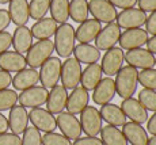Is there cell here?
Here are the masks:
<instances>
[{"mask_svg":"<svg viewBox=\"0 0 156 145\" xmlns=\"http://www.w3.org/2000/svg\"><path fill=\"white\" fill-rule=\"evenodd\" d=\"M115 91L117 95L122 99H128L136 94L139 86V71L130 65L122 66L115 77Z\"/></svg>","mask_w":156,"mask_h":145,"instance_id":"obj_1","label":"cell"},{"mask_svg":"<svg viewBox=\"0 0 156 145\" xmlns=\"http://www.w3.org/2000/svg\"><path fill=\"white\" fill-rule=\"evenodd\" d=\"M75 42H76V35H75V27L69 23H61L57 27L55 33V50L60 57L68 58L73 53Z\"/></svg>","mask_w":156,"mask_h":145,"instance_id":"obj_2","label":"cell"},{"mask_svg":"<svg viewBox=\"0 0 156 145\" xmlns=\"http://www.w3.org/2000/svg\"><path fill=\"white\" fill-rule=\"evenodd\" d=\"M55 52V44L50 40H41L31 45L26 56V62L30 68H40L41 65L52 57Z\"/></svg>","mask_w":156,"mask_h":145,"instance_id":"obj_3","label":"cell"},{"mask_svg":"<svg viewBox=\"0 0 156 145\" xmlns=\"http://www.w3.org/2000/svg\"><path fill=\"white\" fill-rule=\"evenodd\" d=\"M82 64L76 58L68 57L61 65V86L65 90H75L79 87L80 79H82Z\"/></svg>","mask_w":156,"mask_h":145,"instance_id":"obj_4","label":"cell"},{"mask_svg":"<svg viewBox=\"0 0 156 145\" xmlns=\"http://www.w3.org/2000/svg\"><path fill=\"white\" fill-rule=\"evenodd\" d=\"M61 60L58 57H50L40 66V81L45 88H53L57 86L61 76Z\"/></svg>","mask_w":156,"mask_h":145,"instance_id":"obj_5","label":"cell"},{"mask_svg":"<svg viewBox=\"0 0 156 145\" xmlns=\"http://www.w3.org/2000/svg\"><path fill=\"white\" fill-rule=\"evenodd\" d=\"M80 126L82 132L88 137H97L102 130V117L95 106H87L80 113Z\"/></svg>","mask_w":156,"mask_h":145,"instance_id":"obj_6","label":"cell"},{"mask_svg":"<svg viewBox=\"0 0 156 145\" xmlns=\"http://www.w3.org/2000/svg\"><path fill=\"white\" fill-rule=\"evenodd\" d=\"M88 11L92 18L99 20L102 23H114L117 19V8L110 4L107 0H90L88 2Z\"/></svg>","mask_w":156,"mask_h":145,"instance_id":"obj_7","label":"cell"},{"mask_svg":"<svg viewBox=\"0 0 156 145\" xmlns=\"http://www.w3.org/2000/svg\"><path fill=\"white\" fill-rule=\"evenodd\" d=\"M124 61H125L124 49L114 46L112 49L106 50L105 56L102 57V64H101L102 72L109 77L115 76L119 69L124 66Z\"/></svg>","mask_w":156,"mask_h":145,"instance_id":"obj_8","label":"cell"},{"mask_svg":"<svg viewBox=\"0 0 156 145\" xmlns=\"http://www.w3.org/2000/svg\"><path fill=\"white\" fill-rule=\"evenodd\" d=\"M57 128L61 130V134L65 136L68 140H76L82 137V126L80 121L71 113H60L56 118Z\"/></svg>","mask_w":156,"mask_h":145,"instance_id":"obj_9","label":"cell"},{"mask_svg":"<svg viewBox=\"0 0 156 145\" xmlns=\"http://www.w3.org/2000/svg\"><path fill=\"white\" fill-rule=\"evenodd\" d=\"M117 25L121 29L130 30V29H140L145 25L147 20V12H144L140 8H128L122 10L117 15Z\"/></svg>","mask_w":156,"mask_h":145,"instance_id":"obj_10","label":"cell"},{"mask_svg":"<svg viewBox=\"0 0 156 145\" xmlns=\"http://www.w3.org/2000/svg\"><path fill=\"white\" fill-rule=\"evenodd\" d=\"M29 119L33 123L34 128H37L40 132L50 133L57 129V122L53 114H50L48 110L42 107H34L30 110Z\"/></svg>","mask_w":156,"mask_h":145,"instance_id":"obj_11","label":"cell"},{"mask_svg":"<svg viewBox=\"0 0 156 145\" xmlns=\"http://www.w3.org/2000/svg\"><path fill=\"white\" fill-rule=\"evenodd\" d=\"M48 90L42 86H34L31 88H27L25 91H22L20 95H18V102H19L20 106L23 107H41L46 103L48 99Z\"/></svg>","mask_w":156,"mask_h":145,"instance_id":"obj_12","label":"cell"},{"mask_svg":"<svg viewBox=\"0 0 156 145\" xmlns=\"http://www.w3.org/2000/svg\"><path fill=\"white\" fill-rule=\"evenodd\" d=\"M121 37V27L117 23H109L102 27L98 37L95 38V48L99 50H109L114 48Z\"/></svg>","mask_w":156,"mask_h":145,"instance_id":"obj_13","label":"cell"},{"mask_svg":"<svg viewBox=\"0 0 156 145\" xmlns=\"http://www.w3.org/2000/svg\"><path fill=\"white\" fill-rule=\"evenodd\" d=\"M155 58L156 57L151 52H148L147 49H132L128 50L125 54V61L128 62V65L133 66L136 69H149L155 66Z\"/></svg>","mask_w":156,"mask_h":145,"instance_id":"obj_14","label":"cell"},{"mask_svg":"<svg viewBox=\"0 0 156 145\" xmlns=\"http://www.w3.org/2000/svg\"><path fill=\"white\" fill-rule=\"evenodd\" d=\"M94 94H92V101H94L95 104L98 106H103L107 104L114 99L115 96V81H114L112 77H102V80L98 83V86L95 87Z\"/></svg>","mask_w":156,"mask_h":145,"instance_id":"obj_15","label":"cell"},{"mask_svg":"<svg viewBox=\"0 0 156 145\" xmlns=\"http://www.w3.org/2000/svg\"><path fill=\"white\" fill-rule=\"evenodd\" d=\"M147 41H148V33L140 27V29L125 30L124 33H121L118 44L121 46V49L132 50L144 46L147 44Z\"/></svg>","mask_w":156,"mask_h":145,"instance_id":"obj_16","label":"cell"},{"mask_svg":"<svg viewBox=\"0 0 156 145\" xmlns=\"http://www.w3.org/2000/svg\"><path fill=\"white\" fill-rule=\"evenodd\" d=\"M67 99H68V90H65L62 86L57 84L52 90H50L49 95L46 99V110L53 115H58L62 113L67 106Z\"/></svg>","mask_w":156,"mask_h":145,"instance_id":"obj_17","label":"cell"},{"mask_svg":"<svg viewBox=\"0 0 156 145\" xmlns=\"http://www.w3.org/2000/svg\"><path fill=\"white\" fill-rule=\"evenodd\" d=\"M121 110L124 111L126 118H129L132 122H136V123L143 125V123H145L147 121H148V111H147L145 107L134 98L124 99L121 103Z\"/></svg>","mask_w":156,"mask_h":145,"instance_id":"obj_18","label":"cell"},{"mask_svg":"<svg viewBox=\"0 0 156 145\" xmlns=\"http://www.w3.org/2000/svg\"><path fill=\"white\" fill-rule=\"evenodd\" d=\"M8 129L14 134H23L26 128L29 126V113L26 107L23 106L15 104L10 110V115H8Z\"/></svg>","mask_w":156,"mask_h":145,"instance_id":"obj_19","label":"cell"},{"mask_svg":"<svg viewBox=\"0 0 156 145\" xmlns=\"http://www.w3.org/2000/svg\"><path fill=\"white\" fill-rule=\"evenodd\" d=\"M88 101H90L88 91L86 88H83V87H76L75 90H72L71 94H68L65 108L68 110V113L77 115L88 106Z\"/></svg>","mask_w":156,"mask_h":145,"instance_id":"obj_20","label":"cell"},{"mask_svg":"<svg viewBox=\"0 0 156 145\" xmlns=\"http://www.w3.org/2000/svg\"><path fill=\"white\" fill-rule=\"evenodd\" d=\"M102 30V23L97 19H87L84 22L80 23L77 29H75V35H76V41L80 44H90V42L95 41L98 37L99 31Z\"/></svg>","mask_w":156,"mask_h":145,"instance_id":"obj_21","label":"cell"},{"mask_svg":"<svg viewBox=\"0 0 156 145\" xmlns=\"http://www.w3.org/2000/svg\"><path fill=\"white\" fill-rule=\"evenodd\" d=\"M40 83V73L34 68H25L12 77V86L16 91H25Z\"/></svg>","mask_w":156,"mask_h":145,"instance_id":"obj_22","label":"cell"},{"mask_svg":"<svg viewBox=\"0 0 156 145\" xmlns=\"http://www.w3.org/2000/svg\"><path fill=\"white\" fill-rule=\"evenodd\" d=\"M8 4H10L8 5V14H10L11 22L18 27L26 26V23L30 19L27 0H11Z\"/></svg>","mask_w":156,"mask_h":145,"instance_id":"obj_23","label":"cell"},{"mask_svg":"<svg viewBox=\"0 0 156 145\" xmlns=\"http://www.w3.org/2000/svg\"><path fill=\"white\" fill-rule=\"evenodd\" d=\"M26 57L18 52H4L0 54V69L5 72H19L26 68Z\"/></svg>","mask_w":156,"mask_h":145,"instance_id":"obj_24","label":"cell"},{"mask_svg":"<svg viewBox=\"0 0 156 145\" xmlns=\"http://www.w3.org/2000/svg\"><path fill=\"white\" fill-rule=\"evenodd\" d=\"M99 114L102 117V121L112 126H124L126 123V115L124 114V111L121 110V107L113 103L103 104L99 110Z\"/></svg>","mask_w":156,"mask_h":145,"instance_id":"obj_25","label":"cell"},{"mask_svg":"<svg viewBox=\"0 0 156 145\" xmlns=\"http://www.w3.org/2000/svg\"><path fill=\"white\" fill-rule=\"evenodd\" d=\"M122 133L128 143L132 145H147L148 144V133L140 123L136 122H126L122 126Z\"/></svg>","mask_w":156,"mask_h":145,"instance_id":"obj_26","label":"cell"},{"mask_svg":"<svg viewBox=\"0 0 156 145\" xmlns=\"http://www.w3.org/2000/svg\"><path fill=\"white\" fill-rule=\"evenodd\" d=\"M57 27H58V23L55 19L42 18V19L37 20L30 30H31L33 38H37L38 41H41V40H50L55 35Z\"/></svg>","mask_w":156,"mask_h":145,"instance_id":"obj_27","label":"cell"},{"mask_svg":"<svg viewBox=\"0 0 156 145\" xmlns=\"http://www.w3.org/2000/svg\"><path fill=\"white\" fill-rule=\"evenodd\" d=\"M102 66L98 62L94 64H88L84 69L82 71V79H80V84L83 88H86L87 91H92L95 87L98 86V83L102 80Z\"/></svg>","mask_w":156,"mask_h":145,"instance_id":"obj_28","label":"cell"},{"mask_svg":"<svg viewBox=\"0 0 156 145\" xmlns=\"http://www.w3.org/2000/svg\"><path fill=\"white\" fill-rule=\"evenodd\" d=\"M12 45L15 52L23 54L27 53L33 45V34L27 26H19L15 29L12 35Z\"/></svg>","mask_w":156,"mask_h":145,"instance_id":"obj_29","label":"cell"},{"mask_svg":"<svg viewBox=\"0 0 156 145\" xmlns=\"http://www.w3.org/2000/svg\"><path fill=\"white\" fill-rule=\"evenodd\" d=\"M75 58L80 62V64H94L98 62L101 58V50L98 48L92 46L90 44H79L75 46L73 49Z\"/></svg>","mask_w":156,"mask_h":145,"instance_id":"obj_30","label":"cell"},{"mask_svg":"<svg viewBox=\"0 0 156 145\" xmlns=\"http://www.w3.org/2000/svg\"><path fill=\"white\" fill-rule=\"evenodd\" d=\"M99 134L103 145H128V140L125 138L124 133L117 126L106 125L102 128Z\"/></svg>","mask_w":156,"mask_h":145,"instance_id":"obj_31","label":"cell"},{"mask_svg":"<svg viewBox=\"0 0 156 145\" xmlns=\"http://www.w3.org/2000/svg\"><path fill=\"white\" fill-rule=\"evenodd\" d=\"M50 15L57 23H67L69 19V0H50Z\"/></svg>","mask_w":156,"mask_h":145,"instance_id":"obj_32","label":"cell"},{"mask_svg":"<svg viewBox=\"0 0 156 145\" xmlns=\"http://www.w3.org/2000/svg\"><path fill=\"white\" fill-rule=\"evenodd\" d=\"M88 2L87 0H71L69 2V18L76 23H82L88 19Z\"/></svg>","mask_w":156,"mask_h":145,"instance_id":"obj_33","label":"cell"},{"mask_svg":"<svg viewBox=\"0 0 156 145\" xmlns=\"http://www.w3.org/2000/svg\"><path fill=\"white\" fill-rule=\"evenodd\" d=\"M50 7V0H31L29 3V12L30 18L35 20H40L45 18Z\"/></svg>","mask_w":156,"mask_h":145,"instance_id":"obj_34","label":"cell"},{"mask_svg":"<svg viewBox=\"0 0 156 145\" xmlns=\"http://www.w3.org/2000/svg\"><path fill=\"white\" fill-rule=\"evenodd\" d=\"M18 103V94L15 90H2L0 91V111L11 110Z\"/></svg>","mask_w":156,"mask_h":145,"instance_id":"obj_35","label":"cell"},{"mask_svg":"<svg viewBox=\"0 0 156 145\" xmlns=\"http://www.w3.org/2000/svg\"><path fill=\"white\" fill-rule=\"evenodd\" d=\"M137 101L145 107L147 111H156V91L148 88H143L139 92V99Z\"/></svg>","mask_w":156,"mask_h":145,"instance_id":"obj_36","label":"cell"},{"mask_svg":"<svg viewBox=\"0 0 156 145\" xmlns=\"http://www.w3.org/2000/svg\"><path fill=\"white\" fill-rule=\"evenodd\" d=\"M139 84H141L144 88L156 91V69L149 68L139 72Z\"/></svg>","mask_w":156,"mask_h":145,"instance_id":"obj_37","label":"cell"},{"mask_svg":"<svg viewBox=\"0 0 156 145\" xmlns=\"http://www.w3.org/2000/svg\"><path fill=\"white\" fill-rule=\"evenodd\" d=\"M20 145H42V136H41L40 130L34 126H31V128L27 126L26 130L23 132Z\"/></svg>","mask_w":156,"mask_h":145,"instance_id":"obj_38","label":"cell"},{"mask_svg":"<svg viewBox=\"0 0 156 145\" xmlns=\"http://www.w3.org/2000/svg\"><path fill=\"white\" fill-rule=\"evenodd\" d=\"M42 145H72V143L65 136L50 132L45 133V136H42Z\"/></svg>","mask_w":156,"mask_h":145,"instance_id":"obj_39","label":"cell"},{"mask_svg":"<svg viewBox=\"0 0 156 145\" xmlns=\"http://www.w3.org/2000/svg\"><path fill=\"white\" fill-rule=\"evenodd\" d=\"M22 138L14 133H2L0 134V145H20Z\"/></svg>","mask_w":156,"mask_h":145,"instance_id":"obj_40","label":"cell"},{"mask_svg":"<svg viewBox=\"0 0 156 145\" xmlns=\"http://www.w3.org/2000/svg\"><path fill=\"white\" fill-rule=\"evenodd\" d=\"M11 45H12V35L8 31H2L0 33V54L7 52Z\"/></svg>","mask_w":156,"mask_h":145,"instance_id":"obj_41","label":"cell"},{"mask_svg":"<svg viewBox=\"0 0 156 145\" xmlns=\"http://www.w3.org/2000/svg\"><path fill=\"white\" fill-rule=\"evenodd\" d=\"M72 145H103V143H102L101 138L88 137V136H86V137H83V138L82 137L76 138Z\"/></svg>","mask_w":156,"mask_h":145,"instance_id":"obj_42","label":"cell"},{"mask_svg":"<svg viewBox=\"0 0 156 145\" xmlns=\"http://www.w3.org/2000/svg\"><path fill=\"white\" fill-rule=\"evenodd\" d=\"M107 2L115 8H122V10L133 8L137 4V0H107Z\"/></svg>","mask_w":156,"mask_h":145,"instance_id":"obj_43","label":"cell"},{"mask_svg":"<svg viewBox=\"0 0 156 145\" xmlns=\"http://www.w3.org/2000/svg\"><path fill=\"white\" fill-rule=\"evenodd\" d=\"M145 31L148 34H152L155 35L156 34V11L151 12L147 16V20H145Z\"/></svg>","mask_w":156,"mask_h":145,"instance_id":"obj_44","label":"cell"},{"mask_svg":"<svg viewBox=\"0 0 156 145\" xmlns=\"http://www.w3.org/2000/svg\"><path fill=\"white\" fill-rule=\"evenodd\" d=\"M139 8L144 12H154L156 11V0H137Z\"/></svg>","mask_w":156,"mask_h":145,"instance_id":"obj_45","label":"cell"},{"mask_svg":"<svg viewBox=\"0 0 156 145\" xmlns=\"http://www.w3.org/2000/svg\"><path fill=\"white\" fill-rule=\"evenodd\" d=\"M12 83V77H11V73L10 72H5V71H2L0 69V91L2 90H5L11 86Z\"/></svg>","mask_w":156,"mask_h":145,"instance_id":"obj_46","label":"cell"},{"mask_svg":"<svg viewBox=\"0 0 156 145\" xmlns=\"http://www.w3.org/2000/svg\"><path fill=\"white\" fill-rule=\"evenodd\" d=\"M11 23V18H10V14H8L7 10L4 8H0V33L4 31Z\"/></svg>","mask_w":156,"mask_h":145,"instance_id":"obj_47","label":"cell"},{"mask_svg":"<svg viewBox=\"0 0 156 145\" xmlns=\"http://www.w3.org/2000/svg\"><path fill=\"white\" fill-rule=\"evenodd\" d=\"M148 126H147V129H148V133L152 136H156V111L154 113V115L151 117L148 121Z\"/></svg>","mask_w":156,"mask_h":145,"instance_id":"obj_48","label":"cell"},{"mask_svg":"<svg viewBox=\"0 0 156 145\" xmlns=\"http://www.w3.org/2000/svg\"><path fill=\"white\" fill-rule=\"evenodd\" d=\"M147 48H148V52H151L152 54H156V34L152 35L151 38H148V41H147Z\"/></svg>","mask_w":156,"mask_h":145,"instance_id":"obj_49","label":"cell"},{"mask_svg":"<svg viewBox=\"0 0 156 145\" xmlns=\"http://www.w3.org/2000/svg\"><path fill=\"white\" fill-rule=\"evenodd\" d=\"M7 130H8V119H7V117H4L0 113V134L5 133Z\"/></svg>","mask_w":156,"mask_h":145,"instance_id":"obj_50","label":"cell"},{"mask_svg":"<svg viewBox=\"0 0 156 145\" xmlns=\"http://www.w3.org/2000/svg\"><path fill=\"white\" fill-rule=\"evenodd\" d=\"M147 145H156V136H152L151 138H148V144Z\"/></svg>","mask_w":156,"mask_h":145,"instance_id":"obj_51","label":"cell"},{"mask_svg":"<svg viewBox=\"0 0 156 145\" xmlns=\"http://www.w3.org/2000/svg\"><path fill=\"white\" fill-rule=\"evenodd\" d=\"M11 0H0V4H7V3H10Z\"/></svg>","mask_w":156,"mask_h":145,"instance_id":"obj_52","label":"cell"},{"mask_svg":"<svg viewBox=\"0 0 156 145\" xmlns=\"http://www.w3.org/2000/svg\"><path fill=\"white\" fill-rule=\"evenodd\" d=\"M155 65H156V58H155Z\"/></svg>","mask_w":156,"mask_h":145,"instance_id":"obj_53","label":"cell"}]
</instances>
